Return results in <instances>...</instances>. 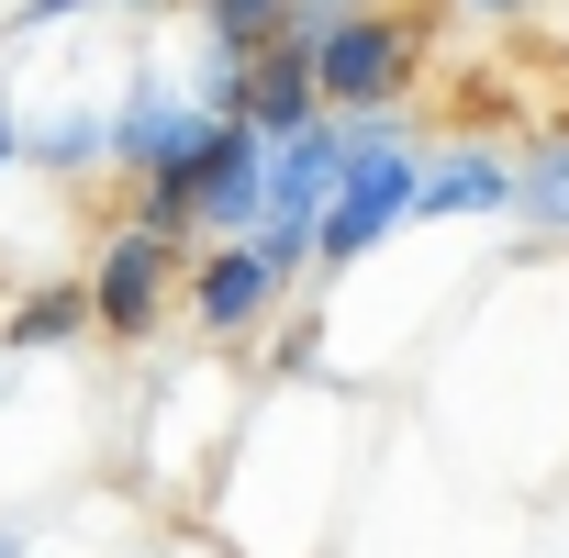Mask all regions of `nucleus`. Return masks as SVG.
Here are the masks:
<instances>
[{
	"mask_svg": "<svg viewBox=\"0 0 569 558\" xmlns=\"http://www.w3.org/2000/svg\"><path fill=\"white\" fill-rule=\"evenodd\" d=\"M458 12H480V23H513V12H525V0H458Z\"/></svg>",
	"mask_w": 569,
	"mask_h": 558,
	"instance_id": "obj_16",
	"label": "nucleus"
},
{
	"mask_svg": "<svg viewBox=\"0 0 569 558\" xmlns=\"http://www.w3.org/2000/svg\"><path fill=\"white\" fill-rule=\"evenodd\" d=\"M90 325H101L90 279H34V291L0 313V347H12V358H57V347H79Z\"/></svg>",
	"mask_w": 569,
	"mask_h": 558,
	"instance_id": "obj_8",
	"label": "nucleus"
},
{
	"mask_svg": "<svg viewBox=\"0 0 569 558\" xmlns=\"http://www.w3.org/2000/svg\"><path fill=\"white\" fill-rule=\"evenodd\" d=\"M23 157H34V168H57V179H90V168H112V123H101V112L23 123Z\"/></svg>",
	"mask_w": 569,
	"mask_h": 558,
	"instance_id": "obj_9",
	"label": "nucleus"
},
{
	"mask_svg": "<svg viewBox=\"0 0 569 558\" xmlns=\"http://www.w3.org/2000/svg\"><path fill=\"white\" fill-rule=\"evenodd\" d=\"M268 157H279V134H257V123L223 112V134L201 157V246L212 235H268Z\"/></svg>",
	"mask_w": 569,
	"mask_h": 558,
	"instance_id": "obj_5",
	"label": "nucleus"
},
{
	"mask_svg": "<svg viewBox=\"0 0 569 558\" xmlns=\"http://www.w3.org/2000/svg\"><path fill=\"white\" fill-rule=\"evenodd\" d=\"M0 358H12V347H0Z\"/></svg>",
	"mask_w": 569,
	"mask_h": 558,
	"instance_id": "obj_18",
	"label": "nucleus"
},
{
	"mask_svg": "<svg viewBox=\"0 0 569 558\" xmlns=\"http://www.w3.org/2000/svg\"><path fill=\"white\" fill-rule=\"evenodd\" d=\"M279 23H291V0H190V34H212V46H279Z\"/></svg>",
	"mask_w": 569,
	"mask_h": 558,
	"instance_id": "obj_10",
	"label": "nucleus"
},
{
	"mask_svg": "<svg viewBox=\"0 0 569 558\" xmlns=\"http://www.w3.org/2000/svg\"><path fill=\"white\" fill-rule=\"evenodd\" d=\"M234 123H257V134H302V123H325L313 57H302V46H268V57L246 68V112H234Z\"/></svg>",
	"mask_w": 569,
	"mask_h": 558,
	"instance_id": "obj_7",
	"label": "nucleus"
},
{
	"mask_svg": "<svg viewBox=\"0 0 569 558\" xmlns=\"http://www.w3.org/2000/svg\"><path fill=\"white\" fill-rule=\"evenodd\" d=\"M190 257H201V235H168V223H146V212H123V223L101 235L90 302H101V336H112V347H157V325L190 302Z\"/></svg>",
	"mask_w": 569,
	"mask_h": 558,
	"instance_id": "obj_1",
	"label": "nucleus"
},
{
	"mask_svg": "<svg viewBox=\"0 0 569 558\" xmlns=\"http://www.w3.org/2000/svg\"><path fill=\"white\" fill-rule=\"evenodd\" d=\"M0 168H23V112H12V90H0Z\"/></svg>",
	"mask_w": 569,
	"mask_h": 558,
	"instance_id": "obj_14",
	"label": "nucleus"
},
{
	"mask_svg": "<svg viewBox=\"0 0 569 558\" xmlns=\"http://www.w3.org/2000/svg\"><path fill=\"white\" fill-rule=\"evenodd\" d=\"M413 212H425V146H413V112H402V123L369 146V168L347 179V201L325 212V235H313V268H358V257H369L391 223H413Z\"/></svg>",
	"mask_w": 569,
	"mask_h": 558,
	"instance_id": "obj_4",
	"label": "nucleus"
},
{
	"mask_svg": "<svg viewBox=\"0 0 569 558\" xmlns=\"http://www.w3.org/2000/svg\"><path fill=\"white\" fill-rule=\"evenodd\" d=\"M525 201V168L502 157V146H447V157H425V223H447V212H513Z\"/></svg>",
	"mask_w": 569,
	"mask_h": 558,
	"instance_id": "obj_6",
	"label": "nucleus"
},
{
	"mask_svg": "<svg viewBox=\"0 0 569 558\" xmlns=\"http://www.w3.org/2000/svg\"><path fill=\"white\" fill-rule=\"evenodd\" d=\"M90 12V0H12V23H0V34H57V23H79Z\"/></svg>",
	"mask_w": 569,
	"mask_h": 558,
	"instance_id": "obj_13",
	"label": "nucleus"
},
{
	"mask_svg": "<svg viewBox=\"0 0 569 558\" xmlns=\"http://www.w3.org/2000/svg\"><path fill=\"white\" fill-rule=\"evenodd\" d=\"M0 558H23V547H12V525H0Z\"/></svg>",
	"mask_w": 569,
	"mask_h": 558,
	"instance_id": "obj_17",
	"label": "nucleus"
},
{
	"mask_svg": "<svg viewBox=\"0 0 569 558\" xmlns=\"http://www.w3.org/2000/svg\"><path fill=\"white\" fill-rule=\"evenodd\" d=\"M358 12H380V0H291V23H279V46H302V57H325V34H347Z\"/></svg>",
	"mask_w": 569,
	"mask_h": 558,
	"instance_id": "obj_12",
	"label": "nucleus"
},
{
	"mask_svg": "<svg viewBox=\"0 0 569 558\" xmlns=\"http://www.w3.org/2000/svg\"><path fill=\"white\" fill-rule=\"evenodd\" d=\"M101 12H134V23H157V12H190V0H101Z\"/></svg>",
	"mask_w": 569,
	"mask_h": 558,
	"instance_id": "obj_15",
	"label": "nucleus"
},
{
	"mask_svg": "<svg viewBox=\"0 0 569 558\" xmlns=\"http://www.w3.org/2000/svg\"><path fill=\"white\" fill-rule=\"evenodd\" d=\"M291 291H302V279L279 268L268 235H212V246L190 257V325H201V347H246Z\"/></svg>",
	"mask_w": 569,
	"mask_h": 558,
	"instance_id": "obj_3",
	"label": "nucleus"
},
{
	"mask_svg": "<svg viewBox=\"0 0 569 558\" xmlns=\"http://www.w3.org/2000/svg\"><path fill=\"white\" fill-rule=\"evenodd\" d=\"M525 223H547V235H569V146H536L525 157V201H513Z\"/></svg>",
	"mask_w": 569,
	"mask_h": 558,
	"instance_id": "obj_11",
	"label": "nucleus"
},
{
	"mask_svg": "<svg viewBox=\"0 0 569 558\" xmlns=\"http://www.w3.org/2000/svg\"><path fill=\"white\" fill-rule=\"evenodd\" d=\"M313 79H325V112H413V90H425V23L380 0V12H358L347 34H325Z\"/></svg>",
	"mask_w": 569,
	"mask_h": 558,
	"instance_id": "obj_2",
	"label": "nucleus"
}]
</instances>
